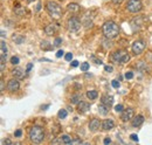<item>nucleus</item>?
Here are the masks:
<instances>
[{
  "label": "nucleus",
  "mask_w": 152,
  "mask_h": 145,
  "mask_svg": "<svg viewBox=\"0 0 152 145\" xmlns=\"http://www.w3.org/2000/svg\"><path fill=\"white\" fill-rule=\"evenodd\" d=\"M28 1H34V0H28Z\"/></svg>",
  "instance_id": "obj_44"
},
{
  "label": "nucleus",
  "mask_w": 152,
  "mask_h": 145,
  "mask_svg": "<svg viewBox=\"0 0 152 145\" xmlns=\"http://www.w3.org/2000/svg\"><path fill=\"white\" fill-rule=\"evenodd\" d=\"M111 143V139L110 138H105L104 139V144H110Z\"/></svg>",
  "instance_id": "obj_41"
},
{
  "label": "nucleus",
  "mask_w": 152,
  "mask_h": 145,
  "mask_svg": "<svg viewBox=\"0 0 152 145\" xmlns=\"http://www.w3.org/2000/svg\"><path fill=\"white\" fill-rule=\"evenodd\" d=\"M102 127H103V130H105V131L114 129L115 127L114 121H113V119H104V121L102 122Z\"/></svg>",
  "instance_id": "obj_12"
},
{
  "label": "nucleus",
  "mask_w": 152,
  "mask_h": 145,
  "mask_svg": "<svg viewBox=\"0 0 152 145\" xmlns=\"http://www.w3.org/2000/svg\"><path fill=\"white\" fill-rule=\"evenodd\" d=\"M143 8V4L140 0H129L126 4V10L131 13H137Z\"/></svg>",
  "instance_id": "obj_4"
},
{
  "label": "nucleus",
  "mask_w": 152,
  "mask_h": 145,
  "mask_svg": "<svg viewBox=\"0 0 152 145\" xmlns=\"http://www.w3.org/2000/svg\"><path fill=\"white\" fill-rule=\"evenodd\" d=\"M29 139L33 143H41L45 139V130L39 125H34L29 130Z\"/></svg>",
  "instance_id": "obj_2"
},
{
  "label": "nucleus",
  "mask_w": 152,
  "mask_h": 145,
  "mask_svg": "<svg viewBox=\"0 0 152 145\" xmlns=\"http://www.w3.org/2000/svg\"><path fill=\"white\" fill-rule=\"evenodd\" d=\"M20 88V83L18 81V78H12L8 81L7 83V90L11 91V92H14V91L19 90Z\"/></svg>",
  "instance_id": "obj_9"
},
{
  "label": "nucleus",
  "mask_w": 152,
  "mask_h": 145,
  "mask_svg": "<svg viewBox=\"0 0 152 145\" xmlns=\"http://www.w3.org/2000/svg\"><path fill=\"white\" fill-rule=\"evenodd\" d=\"M104 69H105V72H111L113 70H114V68H113L111 66H105Z\"/></svg>",
  "instance_id": "obj_31"
},
{
  "label": "nucleus",
  "mask_w": 152,
  "mask_h": 145,
  "mask_svg": "<svg viewBox=\"0 0 152 145\" xmlns=\"http://www.w3.org/2000/svg\"><path fill=\"white\" fill-rule=\"evenodd\" d=\"M89 63L88 62H83L82 64H81V72H88V69H89Z\"/></svg>",
  "instance_id": "obj_24"
},
{
  "label": "nucleus",
  "mask_w": 152,
  "mask_h": 145,
  "mask_svg": "<svg viewBox=\"0 0 152 145\" xmlns=\"http://www.w3.org/2000/svg\"><path fill=\"white\" fill-rule=\"evenodd\" d=\"M41 48H42V49H49L50 47L48 46V42H46V41H45V42H42V45H41Z\"/></svg>",
  "instance_id": "obj_28"
},
{
  "label": "nucleus",
  "mask_w": 152,
  "mask_h": 145,
  "mask_svg": "<svg viewBox=\"0 0 152 145\" xmlns=\"http://www.w3.org/2000/svg\"><path fill=\"white\" fill-rule=\"evenodd\" d=\"M2 143H4V144H11V145L13 144V142H12L11 139H5V141H4Z\"/></svg>",
  "instance_id": "obj_36"
},
{
  "label": "nucleus",
  "mask_w": 152,
  "mask_h": 145,
  "mask_svg": "<svg viewBox=\"0 0 152 145\" xmlns=\"http://www.w3.org/2000/svg\"><path fill=\"white\" fill-rule=\"evenodd\" d=\"M61 141H62L63 144H72V143H73L72 138H70L69 136H67V135H63V136L61 137Z\"/></svg>",
  "instance_id": "obj_20"
},
{
  "label": "nucleus",
  "mask_w": 152,
  "mask_h": 145,
  "mask_svg": "<svg viewBox=\"0 0 152 145\" xmlns=\"http://www.w3.org/2000/svg\"><path fill=\"white\" fill-rule=\"evenodd\" d=\"M61 42H62V39L61 37H56L55 41H54V46H60Z\"/></svg>",
  "instance_id": "obj_29"
},
{
  "label": "nucleus",
  "mask_w": 152,
  "mask_h": 145,
  "mask_svg": "<svg viewBox=\"0 0 152 145\" xmlns=\"http://www.w3.org/2000/svg\"><path fill=\"white\" fill-rule=\"evenodd\" d=\"M80 100H81V95L76 94V95H73V96H72L70 102H72V104H76V103H78V102H80Z\"/></svg>",
  "instance_id": "obj_22"
},
{
  "label": "nucleus",
  "mask_w": 152,
  "mask_h": 145,
  "mask_svg": "<svg viewBox=\"0 0 152 145\" xmlns=\"http://www.w3.org/2000/svg\"><path fill=\"white\" fill-rule=\"evenodd\" d=\"M64 59H66L67 61H70V60L73 59V54H72V53H67L66 56H64Z\"/></svg>",
  "instance_id": "obj_30"
},
{
  "label": "nucleus",
  "mask_w": 152,
  "mask_h": 145,
  "mask_svg": "<svg viewBox=\"0 0 152 145\" xmlns=\"http://www.w3.org/2000/svg\"><path fill=\"white\" fill-rule=\"evenodd\" d=\"M99 125H102V123L99 122V119L94 118V119H91L90 123H89V130H90V131H96V130H98Z\"/></svg>",
  "instance_id": "obj_13"
},
{
  "label": "nucleus",
  "mask_w": 152,
  "mask_h": 145,
  "mask_svg": "<svg viewBox=\"0 0 152 145\" xmlns=\"http://www.w3.org/2000/svg\"><path fill=\"white\" fill-rule=\"evenodd\" d=\"M32 67H33V64H32V63H28V64H27V69H26V72H29V70L32 69Z\"/></svg>",
  "instance_id": "obj_35"
},
{
  "label": "nucleus",
  "mask_w": 152,
  "mask_h": 145,
  "mask_svg": "<svg viewBox=\"0 0 152 145\" xmlns=\"http://www.w3.org/2000/svg\"><path fill=\"white\" fill-rule=\"evenodd\" d=\"M72 144H82V141H80V139H75V141H73V143Z\"/></svg>",
  "instance_id": "obj_40"
},
{
  "label": "nucleus",
  "mask_w": 152,
  "mask_h": 145,
  "mask_svg": "<svg viewBox=\"0 0 152 145\" xmlns=\"http://www.w3.org/2000/svg\"><path fill=\"white\" fill-rule=\"evenodd\" d=\"M111 84H113L114 88H119V82H118V81H113Z\"/></svg>",
  "instance_id": "obj_32"
},
{
  "label": "nucleus",
  "mask_w": 152,
  "mask_h": 145,
  "mask_svg": "<svg viewBox=\"0 0 152 145\" xmlns=\"http://www.w3.org/2000/svg\"><path fill=\"white\" fill-rule=\"evenodd\" d=\"M89 109H90V104L87 103V102H78V103H77V110H78V112H81V114L87 112Z\"/></svg>",
  "instance_id": "obj_11"
},
{
  "label": "nucleus",
  "mask_w": 152,
  "mask_h": 145,
  "mask_svg": "<svg viewBox=\"0 0 152 145\" xmlns=\"http://www.w3.org/2000/svg\"><path fill=\"white\" fill-rule=\"evenodd\" d=\"M133 116H134V111H133V109L132 108H128L126 110H123V111H122L121 118H122V121L128 122V121L132 119Z\"/></svg>",
  "instance_id": "obj_8"
},
{
  "label": "nucleus",
  "mask_w": 152,
  "mask_h": 145,
  "mask_svg": "<svg viewBox=\"0 0 152 145\" xmlns=\"http://www.w3.org/2000/svg\"><path fill=\"white\" fill-rule=\"evenodd\" d=\"M114 1V4H116V5H118V4H121L123 0H113Z\"/></svg>",
  "instance_id": "obj_42"
},
{
  "label": "nucleus",
  "mask_w": 152,
  "mask_h": 145,
  "mask_svg": "<svg viewBox=\"0 0 152 145\" xmlns=\"http://www.w3.org/2000/svg\"><path fill=\"white\" fill-rule=\"evenodd\" d=\"M113 60L116 62H121V63H126L130 60V56L128 53L123 52V51H117L113 54Z\"/></svg>",
  "instance_id": "obj_5"
},
{
  "label": "nucleus",
  "mask_w": 152,
  "mask_h": 145,
  "mask_svg": "<svg viewBox=\"0 0 152 145\" xmlns=\"http://www.w3.org/2000/svg\"><path fill=\"white\" fill-rule=\"evenodd\" d=\"M108 111H109V108H108L107 105H104V104H102V105L98 107V112H99L101 115H105Z\"/></svg>",
  "instance_id": "obj_21"
},
{
  "label": "nucleus",
  "mask_w": 152,
  "mask_h": 145,
  "mask_svg": "<svg viewBox=\"0 0 152 145\" xmlns=\"http://www.w3.org/2000/svg\"><path fill=\"white\" fill-rule=\"evenodd\" d=\"M97 96H98V94H97L96 90H90L87 92V97H88L89 100H95Z\"/></svg>",
  "instance_id": "obj_19"
},
{
  "label": "nucleus",
  "mask_w": 152,
  "mask_h": 145,
  "mask_svg": "<svg viewBox=\"0 0 152 145\" xmlns=\"http://www.w3.org/2000/svg\"><path fill=\"white\" fill-rule=\"evenodd\" d=\"M46 8H47V11H48V13L50 14L52 18L54 19L61 18V15H62V8H61V6L58 4L54 2V1H49V2H47Z\"/></svg>",
  "instance_id": "obj_3"
},
{
  "label": "nucleus",
  "mask_w": 152,
  "mask_h": 145,
  "mask_svg": "<svg viewBox=\"0 0 152 145\" xmlns=\"http://www.w3.org/2000/svg\"><path fill=\"white\" fill-rule=\"evenodd\" d=\"M143 122H144V117H143V115H138V116L133 117V119H132V127H139V125H142V124H143Z\"/></svg>",
  "instance_id": "obj_14"
},
{
  "label": "nucleus",
  "mask_w": 152,
  "mask_h": 145,
  "mask_svg": "<svg viewBox=\"0 0 152 145\" xmlns=\"http://www.w3.org/2000/svg\"><path fill=\"white\" fill-rule=\"evenodd\" d=\"M101 102H102V104H104L108 108H110L114 104V97L113 96H109V95H104V96H102Z\"/></svg>",
  "instance_id": "obj_10"
},
{
  "label": "nucleus",
  "mask_w": 152,
  "mask_h": 145,
  "mask_svg": "<svg viewBox=\"0 0 152 145\" xmlns=\"http://www.w3.org/2000/svg\"><path fill=\"white\" fill-rule=\"evenodd\" d=\"M1 91H4V81H1Z\"/></svg>",
  "instance_id": "obj_43"
},
{
  "label": "nucleus",
  "mask_w": 152,
  "mask_h": 145,
  "mask_svg": "<svg viewBox=\"0 0 152 145\" xmlns=\"http://www.w3.org/2000/svg\"><path fill=\"white\" fill-rule=\"evenodd\" d=\"M19 62H20V59L18 56H13V57L11 59V63H12V64H18Z\"/></svg>",
  "instance_id": "obj_25"
},
{
  "label": "nucleus",
  "mask_w": 152,
  "mask_h": 145,
  "mask_svg": "<svg viewBox=\"0 0 152 145\" xmlns=\"http://www.w3.org/2000/svg\"><path fill=\"white\" fill-rule=\"evenodd\" d=\"M63 53H64V52L60 49V51H58V52H57V53H56V57H61V56L63 55Z\"/></svg>",
  "instance_id": "obj_37"
},
{
  "label": "nucleus",
  "mask_w": 152,
  "mask_h": 145,
  "mask_svg": "<svg viewBox=\"0 0 152 145\" xmlns=\"http://www.w3.org/2000/svg\"><path fill=\"white\" fill-rule=\"evenodd\" d=\"M26 72V70H25ZM25 72L21 69V68H14L12 70V75L15 77V78H22L25 76Z\"/></svg>",
  "instance_id": "obj_17"
},
{
  "label": "nucleus",
  "mask_w": 152,
  "mask_h": 145,
  "mask_svg": "<svg viewBox=\"0 0 152 145\" xmlns=\"http://www.w3.org/2000/svg\"><path fill=\"white\" fill-rule=\"evenodd\" d=\"M115 110H116V112H122L123 111V105L122 104H117L115 107Z\"/></svg>",
  "instance_id": "obj_26"
},
{
  "label": "nucleus",
  "mask_w": 152,
  "mask_h": 145,
  "mask_svg": "<svg viewBox=\"0 0 152 145\" xmlns=\"http://www.w3.org/2000/svg\"><path fill=\"white\" fill-rule=\"evenodd\" d=\"M6 56H7V47L5 41H1V63L6 62Z\"/></svg>",
  "instance_id": "obj_15"
},
{
  "label": "nucleus",
  "mask_w": 152,
  "mask_h": 145,
  "mask_svg": "<svg viewBox=\"0 0 152 145\" xmlns=\"http://www.w3.org/2000/svg\"><path fill=\"white\" fill-rule=\"evenodd\" d=\"M133 77V72H128L126 74H125V78L126 80H131Z\"/></svg>",
  "instance_id": "obj_27"
},
{
  "label": "nucleus",
  "mask_w": 152,
  "mask_h": 145,
  "mask_svg": "<svg viewBox=\"0 0 152 145\" xmlns=\"http://www.w3.org/2000/svg\"><path fill=\"white\" fill-rule=\"evenodd\" d=\"M131 49H132V53L134 55H139L142 54L145 49V42L143 40H137L134 41L131 46Z\"/></svg>",
  "instance_id": "obj_7"
},
{
  "label": "nucleus",
  "mask_w": 152,
  "mask_h": 145,
  "mask_svg": "<svg viewBox=\"0 0 152 145\" xmlns=\"http://www.w3.org/2000/svg\"><path fill=\"white\" fill-rule=\"evenodd\" d=\"M77 66H78V61L74 60V61L72 62V67H74V68H75V67H77Z\"/></svg>",
  "instance_id": "obj_38"
},
{
  "label": "nucleus",
  "mask_w": 152,
  "mask_h": 145,
  "mask_svg": "<svg viewBox=\"0 0 152 145\" xmlns=\"http://www.w3.org/2000/svg\"><path fill=\"white\" fill-rule=\"evenodd\" d=\"M68 11L72 12V13H77L80 11V6L77 4H75V2H70L68 5Z\"/></svg>",
  "instance_id": "obj_18"
},
{
  "label": "nucleus",
  "mask_w": 152,
  "mask_h": 145,
  "mask_svg": "<svg viewBox=\"0 0 152 145\" xmlns=\"http://www.w3.org/2000/svg\"><path fill=\"white\" fill-rule=\"evenodd\" d=\"M130 137H131V139H132V141H136V142H138V136H137L136 133H132Z\"/></svg>",
  "instance_id": "obj_34"
},
{
  "label": "nucleus",
  "mask_w": 152,
  "mask_h": 145,
  "mask_svg": "<svg viewBox=\"0 0 152 145\" xmlns=\"http://www.w3.org/2000/svg\"><path fill=\"white\" fill-rule=\"evenodd\" d=\"M56 31H57V27L55 25H48V26L45 27V32H46L47 35H53Z\"/></svg>",
  "instance_id": "obj_16"
},
{
  "label": "nucleus",
  "mask_w": 152,
  "mask_h": 145,
  "mask_svg": "<svg viewBox=\"0 0 152 145\" xmlns=\"http://www.w3.org/2000/svg\"><path fill=\"white\" fill-rule=\"evenodd\" d=\"M102 29H103V34L105 35V37H108V39H114L119 33L118 25L116 22H114V21H107L103 25V28Z\"/></svg>",
  "instance_id": "obj_1"
},
{
  "label": "nucleus",
  "mask_w": 152,
  "mask_h": 145,
  "mask_svg": "<svg viewBox=\"0 0 152 145\" xmlns=\"http://www.w3.org/2000/svg\"><path fill=\"white\" fill-rule=\"evenodd\" d=\"M58 118H61V119H63V118H66L67 117V115H68V112H67V110L66 109H61L60 111H58Z\"/></svg>",
  "instance_id": "obj_23"
},
{
  "label": "nucleus",
  "mask_w": 152,
  "mask_h": 145,
  "mask_svg": "<svg viewBox=\"0 0 152 145\" xmlns=\"http://www.w3.org/2000/svg\"><path fill=\"white\" fill-rule=\"evenodd\" d=\"M21 135H22V131H21V130H17V131L14 132V136H15V137H21Z\"/></svg>",
  "instance_id": "obj_33"
},
{
  "label": "nucleus",
  "mask_w": 152,
  "mask_h": 145,
  "mask_svg": "<svg viewBox=\"0 0 152 145\" xmlns=\"http://www.w3.org/2000/svg\"><path fill=\"white\" fill-rule=\"evenodd\" d=\"M60 143H62V141H58V139H54V141H52V144H60Z\"/></svg>",
  "instance_id": "obj_39"
},
{
  "label": "nucleus",
  "mask_w": 152,
  "mask_h": 145,
  "mask_svg": "<svg viewBox=\"0 0 152 145\" xmlns=\"http://www.w3.org/2000/svg\"><path fill=\"white\" fill-rule=\"evenodd\" d=\"M67 26H68L69 32L75 33V32H77V31L81 28V21L76 18V17H73V18H70L69 20H68Z\"/></svg>",
  "instance_id": "obj_6"
}]
</instances>
